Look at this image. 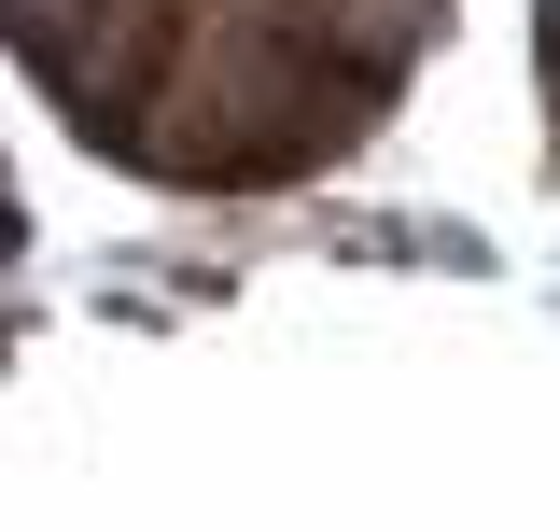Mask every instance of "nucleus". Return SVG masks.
Returning a JSON list of instances; mask_svg holds the SVG:
<instances>
[{"label":"nucleus","instance_id":"f257e3e1","mask_svg":"<svg viewBox=\"0 0 560 532\" xmlns=\"http://www.w3.org/2000/svg\"><path fill=\"white\" fill-rule=\"evenodd\" d=\"M308 28H323L350 70H407L420 28H434V0H308Z\"/></svg>","mask_w":560,"mask_h":532}]
</instances>
